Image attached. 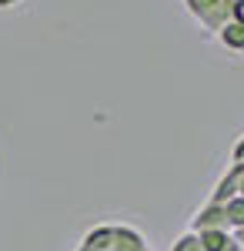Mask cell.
Returning a JSON list of instances; mask_svg holds the SVG:
<instances>
[{
	"label": "cell",
	"instance_id": "cell-1",
	"mask_svg": "<svg viewBox=\"0 0 244 251\" xmlns=\"http://www.w3.org/2000/svg\"><path fill=\"white\" fill-rule=\"evenodd\" d=\"M0 7H3V0H0Z\"/></svg>",
	"mask_w": 244,
	"mask_h": 251
}]
</instances>
